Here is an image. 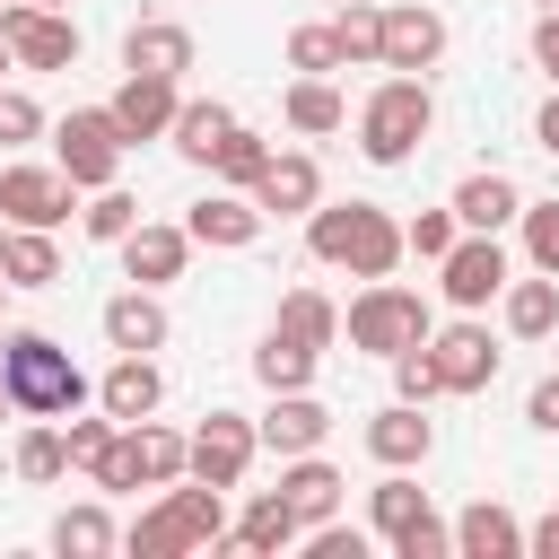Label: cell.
Segmentation results:
<instances>
[{"instance_id":"obj_43","label":"cell","mask_w":559,"mask_h":559,"mask_svg":"<svg viewBox=\"0 0 559 559\" xmlns=\"http://www.w3.org/2000/svg\"><path fill=\"white\" fill-rule=\"evenodd\" d=\"M454 236H463V227H454V210H419V218L402 227V253H419V262H437V253H445Z\"/></svg>"},{"instance_id":"obj_39","label":"cell","mask_w":559,"mask_h":559,"mask_svg":"<svg viewBox=\"0 0 559 559\" xmlns=\"http://www.w3.org/2000/svg\"><path fill=\"white\" fill-rule=\"evenodd\" d=\"M393 393H402V402H419V411H428V402L445 393V376H437L428 341H419V349H393Z\"/></svg>"},{"instance_id":"obj_42","label":"cell","mask_w":559,"mask_h":559,"mask_svg":"<svg viewBox=\"0 0 559 559\" xmlns=\"http://www.w3.org/2000/svg\"><path fill=\"white\" fill-rule=\"evenodd\" d=\"M122 550H131V559H183V533H175V515H166V507H148V515L122 533Z\"/></svg>"},{"instance_id":"obj_15","label":"cell","mask_w":559,"mask_h":559,"mask_svg":"<svg viewBox=\"0 0 559 559\" xmlns=\"http://www.w3.org/2000/svg\"><path fill=\"white\" fill-rule=\"evenodd\" d=\"M428 445H437V428H428V411H419V402H393V411H376V419H367V454H376L384 472L428 463Z\"/></svg>"},{"instance_id":"obj_31","label":"cell","mask_w":559,"mask_h":559,"mask_svg":"<svg viewBox=\"0 0 559 559\" xmlns=\"http://www.w3.org/2000/svg\"><path fill=\"white\" fill-rule=\"evenodd\" d=\"M131 454H140V489H166L183 480V437L157 428V419H131Z\"/></svg>"},{"instance_id":"obj_30","label":"cell","mask_w":559,"mask_h":559,"mask_svg":"<svg viewBox=\"0 0 559 559\" xmlns=\"http://www.w3.org/2000/svg\"><path fill=\"white\" fill-rule=\"evenodd\" d=\"M314 358H323V349H306V341H288V332H262L253 376H262L271 393H297V384H314Z\"/></svg>"},{"instance_id":"obj_25","label":"cell","mask_w":559,"mask_h":559,"mask_svg":"<svg viewBox=\"0 0 559 559\" xmlns=\"http://www.w3.org/2000/svg\"><path fill=\"white\" fill-rule=\"evenodd\" d=\"M227 131H236V114H227L218 96H183V105H175V122H166V140H175V148H183L192 166H210Z\"/></svg>"},{"instance_id":"obj_56","label":"cell","mask_w":559,"mask_h":559,"mask_svg":"<svg viewBox=\"0 0 559 559\" xmlns=\"http://www.w3.org/2000/svg\"><path fill=\"white\" fill-rule=\"evenodd\" d=\"M542 9H559V0H542Z\"/></svg>"},{"instance_id":"obj_8","label":"cell","mask_w":559,"mask_h":559,"mask_svg":"<svg viewBox=\"0 0 559 559\" xmlns=\"http://www.w3.org/2000/svg\"><path fill=\"white\" fill-rule=\"evenodd\" d=\"M437 271H445V306H463V314H480V306L507 288V253H498V236H454V245L437 253Z\"/></svg>"},{"instance_id":"obj_27","label":"cell","mask_w":559,"mask_h":559,"mask_svg":"<svg viewBox=\"0 0 559 559\" xmlns=\"http://www.w3.org/2000/svg\"><path fill=\"white\" fill-rule=\"evenodd\" d=\"M341 489H349V480H341L332 463H314V454H288V472H280V498L297 507V524H323V515L341 507Z\"/></svg>"},{"instance_id":"obj_50","label":"cell","mask_w":559,"mask_h":559,"mask_svg":"<svg viewBox=\"0 0 559 559\" xmlns=\"http://www.w3.org/2000/svg\"><path fill=\"white\" fill-rule=\"evenodd\" d=\"M524 550H533V559H559V507H550L542 524H524Z\"/></svg>"},{"instance_id":"obj_57","label":"cell","mask_w":559,"mask_h":559,"mask_svg":"<svg viewBox=\"0 0 559 559\" xmlns=\"http://www.w3.org/2000/svg\"><path fill=\"white\" fill-rule=\"evenodd\" d=\"M0 411H9V402H0Z\"/></svg>"},{"instance_id":"obj_54","label":"cell","mask_w":559,"mask_h":559,"mask_svg":"<svg viewBox=\"0 0 559 559\" xmlns=\"http://www.w3.org/2000/svg\"><path fill=\"white\" fill-rule=\"evenodd\" d=\"M0 306H9V280H0Z\"/></svg>"},{"instance_id":"obj_11","label":"cell","mask_w":559,"mask_h":559,"mask_svg":"<svg viewBox=\"0 0 559 559\" xmlns=\"http://www.w3.org/2000/svg\"><path fill=\"white\" fill-rule=\"evenodd\" d=\"M175 105H183V96H175V79H148V70H131V79L114 87V105H105V114H114V131H122V148H131V140H166Z\"/></svg>"},{"instance_id":"obj_37","label":"cell","mask_w":559,"mask_h":559,"mask_svg":"<svg viewBox=\"0 0 559 559\" xmlns=\"http://www.w3.org/2000/svg\"><path fill=\"white\" fill-rule=\"evenodd\" d=\"M262 166H271V148H262L245 122H236V131L218 140V157H210V175H227V183H245V192H253V175H262Z\"/></svg>"},{"instance_id":"obj_53","label":"cell","mask_w":559,"mask_h":559,"mask_svg":"<svg viewBox=\"0 0 559 559\" xmlns=\"http://www.w3.org/2000/svg\"><path fill=\"white\" fill-rule=\"evenodd\" d=\"M35 9H70V0H35Z\"/></svg>"},{"instance_id":"obj_40","label":"cell","mask_w":559,"mask_h":559,"mask_svg":"<svg viewBox=\"0 0 559 559\" xmlns=\"http://www.w3.org/2000/svg\"><path fill=\"white\" fill-rule=\"evenodd\" d=\"M515 218H524V253H533V271L559 280V201H524Z\"/></svg>"},{"instance_id":"obj_17","label":"cell","mask_w":559,"mask_h":559,"mask_svg":"<svg viewBox=\"0 0 559 559\" xmlns=\"http://www.w3.org/2000/svg\"><path fill=\"white\" fill-rule=\"evenodd\" d=\"M183 236H192V245H218V253H245V245L262 236V210H253L245 192H210V201H192Z\"/></svg>"},{"instance_id":"obj_38","label":"cell","mask_w":559,"mask_h":559,"mask_svg":"<svg viewBox=\"0 0 559 559\" xmlns=\"http://www.w3.org/2000/svg\"><path fill=\"white\" fill-rule=\"evenodd\" d=\"M79 218H87V236H96V245H122V236H131V227H140V201H131V192H114V183H105V192H96V201H87V210H79Z\"/></svg>"},{"instance_id":"obj_21","label":"cell","mask_w":559,"mask_h":559,"mask_svg":"<svg viewBox=\"0 0 559 559\" xmlns=\"http://www.w3.org/2000/svg\"><path fill=\"white\" fill-rule=\"evenodd\" d=\"M166 515H175L183 550H218L227 542V489H210V480H192V489L166 480Z\"/></svg>"},{"instance_id":"obj_55","label":"cell","mask_w":559,"mask_h":559,"mask_svg":"<svg viewBox=\"0 0 559 559\" xmlns=\"http://www.w3.org/2000/svg\"><path fill=\"white\" fill-rule=\"evenodd\" d=\"M0 236H9V218H0Z\"/></svg>"},{"instance_id":"obj_26","label":"cell","mask_w":559,"mask_h":559,"mask_svg":"<svg viewBox=\"0 0 559 559\" xmlns=\"http://www.w3.org/2000/svg\"><path fill=\"white\" fill-rule=\"evenodd\" d=\"M105 341H114V349H166V306H157L148 288L105 297Z\"/></svg>"},{"instance_id":"obj_52","label":"cell","mask_w":559,"mask_h":559,"mask_svg":"<svg viewBox=\"0 0 559 559\" xmlns=\"http://www.w3.org/2000/svg\"><path fill=\"white\" fill-rule=\"evenodd\" d=\"M9 61H17V52H9V44H0V70H9Z\"/></svg>"},{"instance_id":"obj_45","label":"cell","mask_w":559,"mask_h":559,"mask_svg":"<svg viewBox=\"0 0 559 559\" xmlns=\"http://www.w3.org/2000/svg\"><path fill=\"white\" fill-rule=\"evenodd\" d=\"M35 131H44V105L26 87H0V148H26Z\"/></svg>"},{"instance_id":"obj_28","label":"cell","mask_w":559,"mask_h":559,"mask_svg":"<svg viewBox=\"0 0 559 559\" xmlns=\"http://www.w3.org/2000/svg\"><path fill=\"white\" fill-rule=\"evenodd\" d=\"M498 297H507V332H515V341H550V332H559V280H550V271L507 280Z\"/></svg>"},{"instance_id":"obj_16","label":"cell","mask_w":559,"mask_h":559,"mask_svg":"<svg viewBox=\"0 0 559 559\" xmlns=\"http://www.w3.org/2000/svg\"><path fill=\"white\" fill-rule=\"evenodd\" d=\"M445 210H454V227H472V236H498V227L524 210V192H515L498 166H480V175H463V183H454V201H445Z\"/></svg>"},{"instance_id":"obj_23","label":"cell","mask_w":559,"mask_h":559,"mask_svg":"<svg viewBox=\"0 0 559 559\" xmlns=\"http://www.w3.org/2000/svg\"><path fill=\"white\" fill-rule=\"evenodd\" d=\"M0 280H9V288H52V280H61L52 227H9V236H0Z\"/></svg>"},{"instance_id":"obj_24","label":"cell","mask_w":559,"mask_h":559,"mask_svg":"<svg viewBox=\"0 0 559 559\" xmlns=\"http://www.w3.org/2000/svg\"><path fill=\"white\" fill-rule=\"evenodd\" d=\"M227 542H236V550H253V559H280L288 542H306V524H297V507H288L280 489H262V498L245 507V524H236Z\"/></svg>"},{"instance_id":"obj_29","label":"cell","mask_w":559,"mask_h":559,"mask_svg":"<svg viewBox=\"0 0 559 559\" xmlns=\"http://www.w3.org/2000/svg\"><path fill=\"white\" fill-rule=\"evenodd\" d=\"M271 332H288V341H306V349H332V341H341V306H332V297H314V288H288Z\"/></svg>"},{"instance_id":"obj_2","label":"cell","mask_w":559,"mask_h":559,"mask_svg":"<svg viewBox=\"0 0 559 559\" xmlns=\"http://www.w3.org/2000/svg\"><path fill=\"white\" fill-rule=\"evenodd\" d=\"M306 245H314V262H332V271H349V280H384L393 262H402V227L376 210V201H314L306 210Z\"/></svg>"},{"instance_id":"obj_20","label":"cell","mask_w":559,"mask_h":559,"mask_svg":"<svg viewBox=\"0 0 559 559\" xmlns=\"http://www.w3.org/2000/svg\"><path fill=\"white\" fill-rule=\"evenodd\" d=\"M122 70H148V79H183V70H192V35H183L175 17H140V26L122 35Z\"/></svg>"},{"instance_id":"obj_10","label":"cell","mask_w":559,"mask_h":559,"mask_svg":"<svg viewBox=\"0 0 559 559\" xmlns=\"http://www.w3.org/2000/svg\"><path fill=\"white\" fill-rule=\"evenodd\" d=\"M314 201H323L314 157H306V148H271V166L253 175V210H262V218H306Z\"/></svg>"},{"instance_id":"obj_35","label":"cell","mask_w":559,"mask_h":559,"mask_svg":"<svg viewBox=\"0 0 559 559\" xmlns=\"http://www.w3.org/2000/svg\"><path fill=\"white\" fill-rule=\"evenodd\" d=\"M288 122H297V131H341L349 105L332 96V79H297V87H288Z\"/></svg>"},{"instance_id":"obj_49","label":"cell","mask_w":559,"mask_h":559,"mask_svg":"<svg viewBox=\"0 0 559 559\" xmlns=\"http://www.w3.org/2000/svg\"><path fill=\"white\" fill-rule=\"evenodd\" d=\"M533 61L559 79V9H542V17H533Z\"/></svg>"},{"instance_id":"obj_7","label":"cell","mask_w":559,"mask_h":559,"mask_svg":"<svg viewBox=\"0 0 559 559\" xmlns=\"http://www.w3.org/2000/svg\"><path fill=\"white\" fill-rule=\"evenodd\" d=\"M0 44L26 61V70H70L79 61V26L61 9H35V0H9L0 9Z\"/></svg>"},{"instance_id":"obj_9","label":"cell","mask_w":559,"mask_h":559,"mask_svg":"<svg viewBox=\"0 0 559 559\" xmlns=\"http://www.w3.org/2000/svg\"><path fill=\"white\" fill-rule=\"evenodd\" d=\"M70 175L61 166H0V218L9 227H61L70 218Z\"/></svg>"},{"instance_id":"obj_47","label":"cell","mask_w":559,"mask_h":559,"mask_svg":"<svg viewBox=\"0 0 559 559\" xmlns=\"http://www.w3.org/2000/svg\"><path fill=\"white\" fill-rule=\"evenodd\" d=\"M306 550H314V559H367V533L323 515V524H306Z\"/></svg>"},{"instance_id":"obj_18","label":"cell","mask_w":559,"mask_h":559,"mask_svg":"<svg viewBox=\"0 0 559 559\" xmlns=\"http://www.w3.org/2000/svg\"><path fill=\"white\" fill-rule=\"evenodd\" d=\"M183 253H192V236H183V227H157V218H140V227L122 236V271H131L140 288L183 280Z\"/></svg>"},{"instance_id":"obj_58","label":"cell","mask_w":559,"mask_h":559,"mask_svg":"<svg viewBox=\"0 0 559 559\" xmlns=\"http://www.w3.org/2000/svg\"><path fill=\"white\" fill-rule=\"evenodd\" d=\"M332 9H341V0H332Z\"/></svg>"},{"instance_id":"obj_41","label":"cell","mask_w":559,"mask_h":559,"mask_svg":"<svg viewBox=\"0 0 559 559\" xmlns=\"http://www.w3.org/2000/svg\"><path fill=\"white\" fill-rule=\"evenodd\" d=\"M288 70H306V79L349 70V61H341V35H332V26H297V35H288Z\"/></svg>"},{"instance_id":"obj_46","label":"cell","mask_w":559,"mask_h":559,"mask_svg":"<svg viewBox=\"0 0 559 559\" xmlns=\"http://www.w3.org/2000/svg\"><path fill=\"white\" fill-rule=\"evenodd\" d=\"M393 550H402V559H445V550H454V524H437V515H411V524L393 533Z\"/></svg>"},{"instance_id":"obj_33","label":"cell","mask_w":559,"mask_h":559,"mask_svg":"<svg viewBox=\"0 0 559 559\" xmlns=\"http://www.w3.org/2000/svg\"><path fill=\"white\" fill-rule=\"evenodd\" d=\"M332 35H341V61H384V9L376 0H341Z\"/></svg>"},{"instance_id":"obj_22","label":"cell","mask_w":559,"mask_h":559,"mask_svg":"<svg viewBox=\"0 0 559 559\" xmlns=\"http://www.w3.org/2000/svg\"><path fill=\"white\" fill-rule=\"evenodd\" d=\"M454 550H463V559H524V524H515L498 498H480V507L454 515Z\"/></svg>"},{"instance_id":"obj_32","label":"cell","mask_w":559,"mask_h":559,"mask_svg":"<svg viewBox=\"0 0 559 559\" xmlns=\"http://www.w3.org/2000/svg\"><path fill=\"white\" fill-rule=\"evenodd\" d=\"M52 550H61V559H105V550H114V515H105L96 498H87V507H61Z\"/></svg>"},{"instance_id":"obj_36","label":"cell","mask_w":559,"mask_h":559,"mask_svg":"<svg viewBox=\"0 0 559 559\" xmlns=\"http://www.w3.org/2000/svg\"><path fill=\"white\" fill-rule=\"evenodd\" d=\"M367 507H376V533H384V542H393V533H402V524H411V515H428V489H419V480H402V472H393V480H376V498H367Z\"/></svg>"},{"instance_id":"obj_5","label":"cell","mask_w":559,"mask_h":559,"mask_svg":"<svg viewBox=\"0 0 559 559\" xmlns=\"http://www.w3.org/2000/svg\"><path fill=\"white\" fill-rule=\"evenodd\" d=\"M52 148H61V175H70L79 192H105V183L122 175V131H114L105 105H79V114L52 131Z\"/></svg>"},{"instance_id":"obj_4","label":"cell","mask_w":559,"mask_h":559,"mask_svg":"<svg viewBox=\"0 0 559 559\" xmlns=\"http://www.w3.org/2000/svg\"><path fill=\"white\" fill-rule=\"evenodd\" d=\"M341 332H349V349H376V358L419 349L428 341V297L402 288V280H367V297L341 314Z\"/></svg>"},{"instance_id":"obj_51","label":"cell","mask_w":559,"mask_h":559,"mask_svg":"<svg viewBox=\"0 0 559 559\" xmlns=\"http://www.w3.org/2000/svg\"><path fill=\"white\" fill-rule=\"evenodd\" d=\"M533 140H542V148H550V157H559V96H550V105H542V114H533Z\"/></svg>"},{"instance_id":"obj_12","label":"cell","mask_w":559,"mask_h":559,"mask_svg":"<svg viewBox=\"0 0 559 559\" xmlns=\"http://www.w3.org/2000/svg\"><path fill=\"white\" fill-rule=\"evenodd\" d=\"M428 358H437L445 393H480V384L498 376V341H489L480 323H445V332H428Z\"/></svg>"},{"instance_id":"obj_19","label":"cell","mask_w":559,"mask_h":559,"mask_svg":"<svg viewBox=\"0 0 559 559\" xmlns=\"http://www.w3.org/2000/svg\"><path fill=\"white\" fill-rule=\"evenodd\" d=\"M445 52V17L437 9H384V70H428Z\"/></svg>"},{"instance_id":"obj_34","label":"cell","mask_w":559,"mask_h":559,"mask_svg":"<svg viewBox=\"0 0 559 559\" xmlns=\"http://www.w3.org/2000/svg\"><path fill=\"white\" fill-rule=\"evenodd\" d=\"M70 472V437L52 428V419H35L26 437H17V480H61Z\"/></svg>"},{"instance_id":"obj_1","label":"cell","mask_w":559,"mask_h":559,"mask_svg":"<svg viewBox=\"0 0 559 559\" xmlns=\"http://www.w3.org/2000/svg\"><path fill=\"white\" fill-rule=\"evenodd\" d=\"M0 402L26 419H70L87 402V376L52 332H0Z\"/></svg>"},{"instance_id":"obj_13","label":"cell","mask_w":559,"mask_h":559,"mask_svg":"<svg viewBox=\"0 0 559 559\" xmlns=\"http://www.w3.org/2000/svg\"><path fill=\"white\" fill-rule=\"evenodd\" d=\"M157 402H166V376H157V358H148V349H122V358L105 367V384H96V411H105V419H122V428H131V419H148Z\"/></svg>"},{"instance_id":"obj_48","label":"cell","mask_w":559,"mask_h":559,"mask_svg":"<svg viewBox=\"0 0 559 559\" xmlns=\"http://www.w3.org/2000/svg\"><path fill=\"white\" fill-rule=\"evenodd\" d=\"M524 419L559 437V376H542V384H533V402H524Z\"/></svg>"},{"instance_id":"obj_6","label":"cell","mask_w":559,"mask_h":559,"mask_svg":"<svg viewBox=\"0 0 559 559\" xmlns=\"http://www.w3.org/2000/svg\"><path fill=\"white\" fill-rule=\"evenodd\" d=\"M253 445H262V437H253L245 411H210V419L183 437V472L210 480V489H236V480L253 472Z\"/></svg>"},{"instance_id":"obj_14","label":"cell","mask_w":559,"mask_h":559,"mask_svg":"<svg viewBox=\"0 0 559 559\" xmlns=\"http://www.w3.org/2000/svg\"><path fill=\"white\" fill-rule=\"evenodd\" d=\"M253 437H262L271 454H314V445L332 437V411H323V402L297 384V393H271V411L253 419Z\"/></svg>"},{"instance_id":"obj_3","label":"cell","mask_w":559,"mask_h":559,"mask_svg":"<svg viewBox=\"0 0 559 559\" xmlns=\"http://www.w3.org/2000/svg\"><path fill=\"white\" fill-rule=\"evenodd\" d=\"M428 122H437V105H428V79L419 70H393L367 105H358V148L376 157V166H402L419 140H428Z\"/></svg>"},{"instance_id":"obj_44","label":"cell","mask_w":559,"mask_h":559,"mask_svg":"<svg viewBox=\"0 0 559 559\" xmlns=\"http://www.w3.org/2000/svg\"><path fill=\"white\" fill-rule=\"evenodd\" d=\"M114 428H122V419H79V411H70V419H61V437H70V472H96V454L114 445Z\"/></svg>"}]
</instances>
